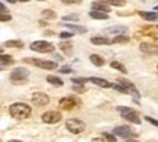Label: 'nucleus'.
Segmentation results:
<instances>
[{
	"instance_id": "nucleus-1",
	"label": "nucleus",
	"mask_w": 158,
	"mask_h": 142,
	"mask_svg": "<svg viewBox=\"0 0 158 142\" xmlns=\"http://www.w3.org/2000/svg\"><path fill=\"white\" fill-rule=\"evenodd\" d=\"M9 112L12 115V118L20 120V119L29 118L31 113H32V109H31V106H28V104H25V103H13L10 106Z\"/></svg>"
},
{
	"instance_id": "nucleus-2",
	"label": "nucleus",
	"mask_w": 158,
	"mask_h": 142,
	"mask_svg": "<svg viewBox=\"0 0 158 142\" xmlns=\"http://www.w3.org/2000/svg\"><path fill=\"white\" fill-rule=\"evenodd\" d=\"M118 110H119V113L122 115V118H125L126 120H129V122H132V123H136V125H139V123H141V119H139V116L136 115V112H135V110H132L131 107L119 106V107H118Z\"/></svg>"
},
{
	"instance_id": "nucleus-3",
	"label": "nucleus",
	"mask_w": 158,
	"mask_h": 142,
	"mask_svg": "<svg viewBox=\"0 0 158 142\" xmlns=\"http://www.w3.org/2000/svg\"><path fill=\"white\" fill-rule=\"evenodd\" d=\"M29 77V71L26 68H22V67H18L15 68L12 73H10V80L13 81L15 84H20L22 81H25Z\"/></svg>"
},
{
	"instance_id": "nucleus-4",
	"label": "nucleus",
	"mask_w": 158,
	"mask_h": 142,
	"mask_svg": "<svg viewBox=\"0 0 158 142\" xmlns=\"http://www.w3.org/2000/svg\"><path fill=\"white\" fill-rule=\"evenodd\" d=\"M65 128L71 133H76L77 135V133H81L86 129V125L80 119H68L67 122H65Z\"/></svg>"
},
{
	"instance_id": "nucleus-5",
	"label": "nucleus",
	"mask_w": 158,
	"mask_h": 142,
	"mask_svg": "<svg viewBox=\"0 0 158 142\" xmlns=\"http://www.w3.org/2000/svg\"><path fill=\"white\" fill-rule=\"evenodd\" d=\"M31 49H32V51H36V52L47 54V52L54 51V45L51 42H47V41H35V42L31 44Z\"/></svg>"
},
{
	"instance_id": "nucleus-6",
	"label": "nucleus",
	"mask_w": 158,
	"mask_h": 142,
	"mask_svg": "<svg viewBox=\"0 0 158 142\" xmlns=\"http://www.w3.org/2000/svg\"><path fill=\"white\" fill-rule=\"evenodd\" d=\"M29 62H32L34 65L44 68V70H55L57 68V62L55 61H49V60H35V58H28Z\"/></svg>"
},
{
	"instance_id": "nucleus-7",
	"label": "nucleus",
	"mask_w": 158,
	"mask_h": 142,
	"mask_svg": "<svg viewBox=\"0 0 158 142\" xmlns=\"http://www.w3.org/2000/svg\"><path fill=\"white\" fill-rule=\"evenodd\" d=\"M31 100H32V103H34L35 106H39V107L49 103L48 94H45V93H42V91H36V93H34Z\"/></svg>"
},
{
	"instance_id": "nucleus-8",
	"label": "nucleus",
	"mask_w": 158,
	"mask_h": 142,
	"mask_svg": "<svg viewBox=\"0 0 158 142\" xmlns=\"http://www.w3.org/2000/svg\"><path fill=\"white\" fill-rule=\"evenodd\" d=\"M77 104H78V100L74 97V96H67V97H62L60 100V107L64 110H70L73 107H76Z\"/></svg>"
},
{
	"instance_id": "nucleus-9",
	"label": "nucleus",
	"mask_w": 158,
	"mask_h": 142,
	"mask_svg": "<svg viewBox=\"0 0 158 142\" xmlns=\"http://www.w3.org/2000/svg\"><path fill=\"white\" fill-rule=\"evenodd\" d=\"M42 120L45 123H58L61 120V113L60 112H55V110H51V112H47V113L42 115Z\"/></svg>"
},
{
	"instance_id": "nucleus-10",
	"label": "nucleus",
	"mask_w": 158,
	"mask_h": 142,
	"mask_svg": "<svg viewBox=\"0 0 158 142\" xmlns=\"http://www.w3.org/2000/svg\"><path fill=\"white\" fill-rule=\"evenodd\" d=\"M115 135L120 138H129V136H134V132H132V129L129 126H118V128L113 131Z\"/></svg>"
},
{
	"instance_id": "nucleus-11",
	"label": "nucleus",
	"mask_w": 158,
	"mask_h": 142,
	"mask_svg": "<svg viewBox=\"0 0 158 142\" xmlns=\"http://www.w3.org/2000/svg\"><path fill=\"white\" fill-rule=\"evenodd\" d=\"M118 83H119V84H122V86H123L125 89H126V91H128V93H131V94H134L135 97H139V93H138V90L135 89V86L132 84L131 81H128V80H123V78H120V80L118 81Z\"/></svg>"
},
{
	"instance_id": "nucleus-12",
	"label": "nucleus",
	"mask_w": 158,
	"mask_h": 142,
	"mask_svg": "<svg viewBox=\"0 0 158 142\" xmlns=\"http://www.w3.org/2000/svg\"><path fill=\"white\" fill-rule=\"evenodd\" d=\"M139 48H141V51L145 52V54H148V55H155V54H158V47H155L152 44L142 42Z\"/></svg>"
},
{
	"instance_id": "nucleus-13",
	"label": "nucleus",
	"mask_w": 158,
	"mask_h": 142,
	"mask_svg": "<svg viewBox=\"0 0 158 142\" xmlns=\"http://www.w3.org/2000/svg\"><path fill=\"white\" fill-rule=\"evenodd\" d=\"M91 7H93V10H99V12H105V13H109L110 12V6L107 3H105V2H102V0L93 2Z\"/></svg>"
},
{
	"instance_id": "nucleus-14",
	"label": "nucleus",
	"mask_w": 158,
	"mask_h": 142,
	"mask_svg": "<svg viewBox=\"0 0 158 142\" xmlns=\"http://www.w3.org/2000/svg\"><path fill=\"white\" fill-rule=\"evenodd\" d=\"M89 81H91V83H94L96 86H99V87H103V89H109V87H112V83H109L107 80H105V78H99V77H90L89 78Z\"/></svg>"
},
{
	"instance_id": "nucleus-15",
	"label": "nucleus",
	"mask_w": 158,
	"mask_h": 142,
	"mask_svg": "<svg viewBox=\"0 0 158 142\" xmlns=\"http://www.w3.org/2000/svg\"><path fill=\"white\" fill-rule=\"evenodd\" d=\"M106 33H109V35H113V33H116V35H125V33L128 32V28L126 26H113V28H107L105 29Z\"/></svg>"
},
{
	"instance_id": "nucleus-16",
	"label": "nucleus",
	"mask_w": 158,
	"mask_h": 142,
	"mask_svg": "<svg viewBox=\"0 0 158 142\" xmlns=\"http://www.w3.org/2000/svg\"><path fill=\"white\" fill-rule=\"evenodd\" d=\"M64 26L70 29V32H73V33H86L87 32V28H84V26H78V25L65 23Z\"/></svg>"
},
{
	"instance_id": "nucleus-17",
	"label": "nucleus",
	"mask_w": 158,
	"mask_h": 142,
	"mask_svg": "<svg viewBox=\"0 0 158 142\" xmlns=\"http://www.w3.org/2000/svg\"><path fill=\"white\" fill-rule=\"evenodd\" d=\"M90 42L94 45H109V44H112V41L107 39L106 36H93L90 39Z\"/></svg>"
},
{
	"instance_id": "nucleus-18",
	"label": "nucleus",
	"mask_w": 158,
	"mask_h": 142,
	"mask_svg": "<svg viewBox=\"0 0 158 142\" xmlns=\"http://www.w3.org/2000/svg\"><path fill=\"white\" fill-rule=\"evenodd\" d=\"M90 18L91 19H99V20H106L109 18V15L105 13V12H99V10H91L90 13Z\"/></svg>"
},
{
	"instance_id": "nucleus-19",
	"label": "nucleus",
	"mask_w": 158,
	"mask_h": 142,
	"mask_svg": "<svg viewBox=\"0 0 158 142\" xmlns=\"http://www.w3.org/2000/svg\"><path fill=\"white\" fill-rule=\"evenodd\" d=\"M139 16L142 19L148 20V22H155L158 19V15L157 13H152V12H139Z\"/></svg>"
},
{
	"instance_id": "nucleus-20",
	"label": "nucleus",
	"mask_w": 158,
	"mask_h": 142,
	"mask_svg": "<svg viewBox=\"0 0 158 142\" xmlns=\"http://www.w3.org/2000/svg\"><path fill=\"white\" fill-rule=\"evenodd\" d=\"M90 61L94 64L96 67H102L105 65V60L100 57V55H97V54H91L90 55Z\"/></svg>"
},
{
	"instance_id": "nucleus-21",
	"label": "nucleus",
	"mask_w": 158,
	"mask_h": 142,
	"mask_svg": "<svg viewBox=\"0 0 158 142\" xmlns=\"http://www.w3.org/2000/svg\"><path fill=\"white\" fill-rule=\"evenodd\" d=\"M13 62H15L13 57L6 55V54H0V64L2 65H7V64H13Z\"/></svg>"
},
{
	"instance_id": "nucleus-22",
	"label": "nucleus",
	"mask_w": 158,
	"mask_h": 142,
	"mask_svg": "<svg viewBox=\"0 0 158 142\" xmlns=\"http://www.w3.org/2000/svg\"><path fill=\"white\" fill-rule=\"evenodd\" d=\"M47 81H48V83H51L52 86H57V87H61V86L64 84L61 78H58V77H55V76H48V77H47Z\"/></svg>"
},
{
	"instance_id": "nucleus-23",
	"label": "nucleus",
	"mask_w": 158,
	"mask_h": 142,
	"mask_svg": "<svg viewBox=\"0 0 158 142\" xmlns=\"http://www.w3.org/2000/svg\"><path fill=\"white\" fill-rule=\"evenodd\" d=\"M60 48H61V51L65 52L67 55H71V52H73V45H71L70 42H61V44H60Z\"/></svg>"
},
{
	"instance_id": "nucleus-24",
	"label": "nucleus",
	"mask_w": 158,
	"mask_h": 142,
	"mask_svg": "<svg viewBox=\"0 0 158 142\" xmlns=\"http://www.w3.org/2000/svg\"><path fill=\"white\" fill-rule=\"evenodd\" d=\"M5 47H7V48H23V42H22V41H7V42H5Z\"/></svg>"
},
{
	"instance_id": "nucleus-25",
	"label": "nucleus",
	"mask_w": 158,
	"mask_h": 142,
	"mask_svg": "<svg viewBox=\"0 0 158 142\" xmlns=\"http://www.w3.org/2000/svg\"><path fill=\"white\" fill-rule=\"evenodd\" d=\"M129 41V36L126 35H118L115 38L112 39V44H123V42H128Z\"/></svg>"
},
{
	"instance_id": "nucleus-26",
	"label": "nucleus",
	"mask_w": 158,
	"mask_h": 142,
	"mask_svg": "<svg viewBox=\"0 0 158 142\" xmlns=\"http://www.w3.org/2000/svg\"><path fill=\"white\" fill-rule=\"evenodd\" d=\"M42 18H45V19H55V18H57V15H55L54 10L45 9V10H42Z\"/></svg>"
},
{
	"instance_id": "nucleus-27",
	"label": "nucleus",
	"mask_w": 158,
	"mask_h": 142,
	"mask_svg": "<svg viewBox=\"0 0 158 142\" xmlns=\"http://www.w3.org/2000/svg\"><path fill=\"white\" fill-rule=\"evenodd\" d=\"M110 67H112V68H115V70H119L120 73H126V68H125V65H122V64H120V62H118V61H112Z\"/></svg>"
},
{
	"instance_id": "nucleus-28",
	"label": "nucleus",
	"mask_w": 158,
	"mask_h": 142,
	"mask_svg": "<svg viewBox=\"0 0 158 142\" xmlns=\"http://www.w3.org/2000/svg\"><path fill=\"white\" fill-rule=\"evenodd\" d=\"M102 2L107 3L109 6H123L125 5L123 0H102Z\"/></svg>"
},
{
	"instance_id": "nucleus-29",
	"label": "nucleus",
	"mask_w": 158,
	"mask_h": 142,
	"mask_svg": "<svg viewBox=\"0 0 158 142\" xmlns=\"http://www.w3.org/2000/svg\"><path fill=\"white\" fill-rule=\"evenodd\" d=\"M112 87H113L115 90L120 91V93H123V94H128V91H126V89H125V87H123L122 84H119V83H118V84H113Z\"/></svg>"
},
{
	"instance_id": "nucleus-30",
	"label": "nucleus",
	"mask_w": 158,
	"mask_h": 142,
	"mask_svg": "<svg viewBox=\"0 0 158 142\" xmlns=\"http://www.w3.org/2000/svg\"><path fill=\"white\" fill-rule=\"evenodd\" d=\"M71 81L74 83V84H80V86H83L84 83H87V81H89V78H81V77H77V78H73Z\"/></svg>"
},
{
	"instance_id": "nucleus-31",
	"label": "nucleus",
	"mask_w": 158,
	"mask_h": 142,
	"mask_svg": "<svg viewBox=\"0 0 158 142\" xmlns=\"http://www.w3.org/2000/svg\"><path fill=\"white\" fill-rule=\"evenodd\" d=\"M12 19V16L9 13H0V22H9Z\"/></svg>"
},
{
	"instance_id": "nucleus-32",
	"label": "nucleus",
	"mask_w": 158,
	"mask_h": 142,
	"mask_svg": "<svg viewBox=\"0 0 158 142\" xmlns=\"http://www.w3.org/2000/svg\"><path fill=\"white\" fill-rule=\"evenodd\" d=\"M71 36H74V33L73 32H61L60 33V38L61 39H70Z\"/></svg>"
},
{
	"instance_id": "nucleus-33",
	"label": "nucleus",
	"mask_w": 158,
	"mask_h": 142,
	"mask_svg": "<svg viewBox=\"0 0 158 142\" xmlns=\"http://www.w3.org/2000/svg\"><path fill=\"white\" fill-rule=\"evenodd\" d=\"M62 20H65V22L67 20H78V16L77 15H67V16L62 18Z\"/></svg>"
},
{
	"instance_id": "nucleus-34",
	"label": "nucleus",
	"mask_w": 158,
	"mask_h": 142,
	"mask_svg": "<svg viewBox=\"0 0 158 142\" xmlns=\"http://www.w3.org/2000/svg\"><path fill=\"white\" fill-rule=\"evenodd\" d=\"M62 3H65V5H78V3H81V0H61Z\"/></svg>"
},
{
	"instance_id": "nucleus-35",
	"label": "nucleus",
	"mask_w": 158,
	"mask_h": 142,
	"mask_svg": "<svg viewBox=\"0 0 158 142\" xmlns=\"http://www.w3.org/2000/svg\"><path fill=\"white\" fill-rule=\"evenodd\" d=\"M103 136H105V139H107L109 142H116V138L113 136V135H109V133H103Z\"/></svg>"
},
{
	"instance_id": "nucleus-36",
	"label": "nucleus",
	"mask_w": 158,
	"mask_h": 142,
	"mask_svg": "<svg viewBox=\"0 0 158 142\" xmlns=\"http://www.w3.org/2000/svg\"><path fill=\"white\" fill-rule=\"evenodd\" d=\"M145 119H147L149 123H152L154 126H157V128H158V120H157V119H152V118H149V116H147Z\"/></svg>"
},
{
	"instance_id": "nucleus-37",
	"label": "nucleus",
	"mask_w": 158,
	"mask_h": 142,
	"mask_svg": "<svg viewBox=\"0 0 158 142\" xmlns=\"http://www.w3.org/2000/svg\"><path fill=\"white\" fill-rule=\"evenodd\" d=\"M60 71H61V73H62V74H70V73H71V68H70V67H62V68H61V70H60Z\"/></svg>"
},
{
	"instance_id": "nucleus-38",
	"label": "nucleus",
	"mask_w": 158,
	"mask_h": 142,
	"mask_svg": "<svg viewBox=\"0 0 158 142\" xmlns=\"http://www.w3.org/2000/svg\"><path fill=\"white\" fill-rule=\"evenodd\" d=\"M2 12H6V6L3 5V3H0V13Z\"/></svg>"
},
{
	"instance_id": "nucleus-39",
	"label": "nucleus",
	"mask_w": 158,
	"mask_h": 142,
	"mask_svg": "<svg viewBox=\"0 0 158 142\" xmlns=\"http://www.w3.org/2000/svg\"><path fill=\"white\" fill-rule=\"evenodd\" d=\"M93 142H103V141H102V139H99V138H97V139H93Z\"/></svg>"
},
{
	"instance_id": "nucleus-40",
	"label": "nucleus",
	"mask_w": 158,
	"mask_h": 142,
	"mask_svg": "<svg viewBox=\"0 0 158 142\" xmlns=\"http://www.w3.org/2000/svg\"><path fill=\"white\" fill-rule=\"evenodd\" d=\"M16 2H23V3H26V2H29V0H16Z\"/></svg>"
},
{
	"instance_id": "nucleus-41",
	"label": "nucleus",
	"mask_w": 158,
	"mask_h": 142,
	"mask_svg": "<svg viewBox=\"0 0 158 142\" xmlns=\"http://www.w3.org/2000/svg\"><path fill=\"white\" fill-rule=\"evenodd\" d=\"M126 142H138V141H135V139H129V141H126Z\"/></svg>"
},
{
	"instance_id": "nucleus-42",
	"label": "nucleus",
	"mask_w": 158,
	"mask_h": 142,
	"mask_svg": "<svg viewBox=\"0 0 158 142\" xmlns=\"http://www.w3.org/2000/svg\"><path fill=\"white\" fill-rule=\"evenodd\" d=\"M7 2H10V3H16V0H7Z\"/></svg>"
},
{
	"instance_id": "nucleus-43",
	"label": "nucleus",
	"mask_w": 158,
	"mask_h": 142,
	"mask_svg": "<svg viewBox=\"0 0 158 142\" xmlns=\"http://www.w3.org/2000/svg\"><path fill=\"white\" fill-rule=\"evenodd\" d=\"M0 54H3V48L0 47Z\"/></svg>"
},
{
	"instance_id": "nucleus-44",
	"label": "nucleus",
	"mask_w": 158,
	"mask_h": 142,
	"mask_svg": "<svg viewBox=\"0 0 158 142\" xmlns=\"http://www.w3.org/2000/svg\"><path fill=\"white\" fill-rule=\"evenodd\" d=\"M9 142H22V141H9Z\"/></svg>"
},
{
	"instance_id": "nucleus-45",
	"label": "nucleus",
	"mask_w": 158,
	"mask_h": 142,
	"mask_svg": "<svg viewBox=\"0 0 158 142\" xmlns=\"http://www.w3.org/2000/svg\"><path fill=\"white\" fill-rule=\"evenodd\" d=\"M155 10H157V12H158V6H155Z\"/></svg>"
}]
</instances>
